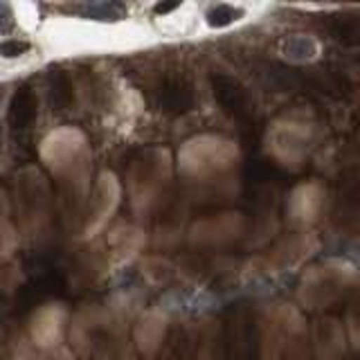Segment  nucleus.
Masks as SVG:
<instances>
[{
  "label": "nucleus",
  "mask_w": 360,
  "mask_h": 360,
  "mask_svg": "<svg viewBox=\"0 0 360 360\" xmlns=\"http://www.w3.org/2000/svg\"><path fill=\"white\" fill-rule=\"evenodd\" d=\"M162 104L167 110H185L189 106V93L185 88H178L176 84H169L162 90Z\"/></svg>",
  "instance_id": "nucleus-3"
},
{
  "label": "nucleus",
  "mask_w": 360,
  "mask_h": 360,
  "mask_svg": "<svg viewBox=\"0 0 360 360\" xmlns=\"http://www.w3.org/2000/svg\"><path fill=\"white\" fill-rule=\"evenodd\" d=\"M30 50V43H20V41H7V43H0V54L5 56H18L22 52Z\"/></svg>",
  "instance_id": "nucleus-4"
},
{
  "label": "nucleus",
  "mask_w": 360,
  "mask_h": 360,
  "mask_svg": "<svg viewBox=\"0 0 360 360\" xmlns=\"http://www.w3.org/2000/svg\"><path fill=\"white\" fill-rule=\"evenodd\" d=\"M70 95H72V90H70V82H68V77L65 75H54L52 77V104L56 110H61L65 108L68 104H70Z\"/></svg>",
  "instance_id": "nucleus-2"
},
{
  "label": "nucleus",
  "mask_w": 360,
  "mask_h": 360,
  "mask_svg": "<svg viewBox=\"0 0 360 360\" xmlns=\"http://www.w3.org/2000/svg\"><path fill=\"white\" fill-rule=\"evenodd\" d=\"M34 120H37V97L32 88H20L9 104V127L14 131H25L32 129Z\"/></svg>",
  "instance_id": "nucleus-1"
}]
</instances>
